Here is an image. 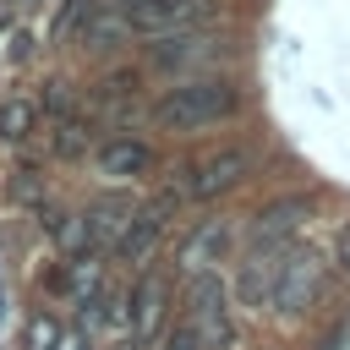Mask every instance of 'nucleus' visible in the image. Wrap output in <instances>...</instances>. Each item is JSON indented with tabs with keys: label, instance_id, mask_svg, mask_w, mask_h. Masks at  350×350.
<instances>
[{
	"label": "nucleus",
	"instance_id": "8",
	"mask_svg": "<svg viewBox=\"0 0 350 350\" xmlns=\"http://www.w3.org/2000/svg\"><path fill=\"white\" fill-rule=\"evenodd\" d=\"M175 202H180V191H159L153 202H142V208H137V219H131L126 241L115 246V257H120L126 268H142V262L153 257V246H159V235H164V224H170Z\"/></svg>",
	"mask_w": 350,
	"mask_h": 350
},
{
	"label": "nucleus",
	"instance_id": "22",
	"mask_svg": "<svg viewBox=\"0 0 350 350\" xmlns=\"http://www.w3.org/2000/svg\"><path fill=\"white\" fill-rule=\"evenodd\" d=\"M317 350H350V317H339L328 334H323V345Z\"/></svg>",
	"mask_w": 350,
	"mask_h": 350
},
{
	"label": "nucleus",
	"instance_id": "5",
	"mask_svg": "<svg viewBox=\"0 0 350 350\" xmlns=\"http://www.w3.org/2000/svg\"><path fill=\"white\" fill-rule=\"evenodd\" d=\"M323 273H328V262H323V252H317V246H290V252H284V268H279L273 312H284V317H301V312L317 301V290H323Z\"/></svg>",
	"mask_w": 350,
	"mask_h": 350
},
{
	"label": "nucleus",
	"instance_id": "12",
	"mask_svg": "<svg viewBox=\"0 0 350 350\" xmlns=\"http://www.w3.org/2000/svg\"><path fill=\"white\" fill-rule=\"evenodd\" d=\"M93 164H98V175H109V180H137V175L153 170V148H148L142 137H104V142L93 148Z\"/></svg>",
	"mask_w": 350,
	"mask_h": 350
},
{
	"label": "nucleus",
	"instance_id": "1",
	"mask_svg": "<svg viewBox=\"0 0 350 350\" xmlns=\"http://www.w3.org/2000/svg\"><path fill=\"white\" fill-rule=\"evenodd\" d=\"M241 82L230 77H180L175 88H164L153 98V120L164 131H208L241 115Z\"/></svg>",
	"mask_w": 350,
	"mask_h": 350
},
{
	"label": "nucleus",
	"instance_id": "13",
	"mask_svg": "<svg viewBox=\"0 0 350 350\" xmlns=\"http://www.w3.org/2000/svg\"><path fill=\"white\" fill-rule=\"evenodd\" d=\"M131 219H137V208H131L126 197H98V202L88 208V224H93V241H98V252H104V246L115 252V246L126 241Z\"/></svg>",
	"mask_w": 350,
	"mask_h": 350
},
{
	"label": "nucleus",
	"instance_id": "23",
	"mask_svg": "<svg viewBox=\"0 0 350 350\" xmlns=\"http://www.w3.org/2000/svg\"><path fill=\"white\" fill-rule=\"evenodd\" d=\"M334 262H339V273L350 279V224H339V235H334Z\"/></svg>",
	"mask_w": 350,
	"mask_h": 350
},
{
	"label": "nucleus",
	"instance_id": "11",
	"mask_svg": "<svg viewBox=\"0 0 350 350\" xmlns=\"http://www.w3.org/2000/svg\"><path fill=\"white\" fill-rule=\"evenodd\" d=\"M306 213H312V197H279V202L257 208L252 224H246V246H284L301 230Z\"/></svg>",
	"mask_w": 350,
	"mask_h": 350
},
{
	"label": "nucleus",
	"instance_id": "7",
	"mask_svg": "<svg viewBox=\"0 0 350 350\" xmlns=\"http://www.w3.org/2000/svg\"><path fill=\"white\" fill-rule=\"evenodd\" d=\"M290 246H246L241 268H235V301L241 306H268L273 312V290H279V268H284Z\"/></svg>",
	"mask_w": 350,
	"mask_h": 350
},
{
	"label": "nucleus",
	"instance_id": "24",
	"mask_svg": "<svg viewBox=\"0 0 350 350\" xmlns=\"http://www.w3.org/2000/svg\"><path fill=\"white\" fill-rule=\"evenodd\" d=\"M60 350H88V339H82V334H66V339H60Z\"/></svg>",
	"mask_w": 350,
	"mask_h": 350
},
{
	"label": "nucleus",
	"instance_id": "10",
	"mask_svg": "<svg viewBox=\"0 0 350 350\" xmlns=\"http://www.w3.org/2000/svg\"><path fill=\"white\" fill-rule=\"evenodd\" d=\"M224 252H230V219H197V230H186V241L175 246V268L197 279V273H213Z\"/></svg>",
	"mask_w": 350,
	"mask_h": 350
},
{
	"label": "nucleus",
	"instance_id": "4",
	"mask_svg": "<svg viewBox=\"0 0 350 350\" xmlns=\"http://www.w3.org/2000/svg\"><path fill=\"white\" fill-rule=\"evenodd\" d=\"M246 175H252V153L246 148H213V153H202V159H191L180 170V197L186 202H213V197L235 191Z\"/></svg>",
	"mask_w": 350,
	"mask_h": 350
},
{
	"label": "nucleus",
	"instance_id": "21",
	"mask_svg": "<svg viewBox=\"0 0 350 350\" xmlns=\"http://www.w3.org/2000/svg\"><path fill=\"white\" fill-rule=\"evenodd\" d=\"M164 350H208V345H202V334H197L191 323H180V328L164 334Z\"/></svg>",
	"mask_w": 350,
	"mask_h": 350
},
{
	"label": "nucleus",
	"instance_id": "6",
	"mask_svg": "<svg viewBox=\"0 0 350 350\" xmlns=\"http://www.w3.org/2000/svg\"><path fill=\"white\" fill-rule=\"evenodd\" d=\"M120 16L142 38H170V33H191L197 22H208V0H137V5H120Z\"/></svg>",
	"mask_w": 350,
	"mask_h": 350
},
{
	"label": "nucleus",
	"instance_id": "19",
	"mask_svg": "<svg viewBox=\"0 0 350 350\" xmlns=\"http://www.w3.org/2000/svg\"><path fill=\"white\" fill-rule=\"evenodd\" d=\"M60 339H66V328H60V317H49V312H38V317L27 323V350H60Z\"/></svg>",
	"mask_w": 350,
	"mask_h": 350
},
{
	"label": "nucleus",
	"instance_id": "2",
	"mask_svg": "<svg viewBox=\"0 0 350 350\" xmlns=\"http://www.w3.org/2000/svg\"><path fill=\"white\" fill-rule=\"evenodd\" d=\"M230 60V38L224 33H208V27H191V33H170V38H153L148 44V66L153 71H197V77H219L213 66Z\"/></svg>",
	"mask_w": 350,
	"mask_h": 350
},
{
	"label": "nucleus",
	"instance_id": "20",
	"mask_svg": "<svg viewBox=\"0 0 350 350\" xmlns=\"http://www.w3.org/2000/svg\"><path fill=\"white\" fill-rule=\"evenodd\" d=\"M11 197H16V202H38V208H44V180H38V170H16Z\"/></svg>",
	"mask_w": 350,
	"mask_h": 350
},
{
	"label": "nucleus",
	"instance_id": "9",
	"mask_svg": "<svg viewBox=\"0 0 350 350\" xmlns=\"http://www.w3.org/2000/svg\"><path fill=\"white\" fill-rule=\"evenodd\" d=\"M126 312H131V339L148 345L164 334V317H170V279L164 273H137L131 295H126Z\"/></svg>",
	"mask_w": 350,
	"mask_h": 350
},
{
	"label": "nucleus",
	"instance_id": "18",
	"mask_svg": "<svg viewBox=\"0 0 350 350\" xmlns=\"http://www.w3.org/2000/svg\"><path fill=\"white\" fill-rule=\"evenodd\" d=\"M131 98H137V77H131V71H115V77H104V82H98V104L126 109Z\"/></svg>",
	"mask_w": 350,
	"mask_h": 350
},
{
	"label": "nucleus",
	"instance_id": "16",
	"mask_svg": "<svg viewBox=\"0 0 350 350\" xmlns=\"http://www.w3.org/2000/svg\"><path fill=\"white\" fill-rule=\"evenodd\" d=\"M49 142H55V153H60V159H82V153H88V142H93V126H88L82 115H77V120H55Z\"/></svg>",
	"mask_w": 350,
	"mask_h": 350
},
{
	"label": "nucleus",
	"instance_id": "14",
	"mask_svg": "<svg viewBox=\"0 0 350 350\" xmlns=\"http://www.w3.org/2000/svg\"><path fill=\"white\" fill-rule=\"evenodd\" d=\"M77 306H88V301H98L104 295V257L98 252H88V257H71L66 268H60V279H55Z\"/></svg>",
	"mask_w": 350,
	"mask_h": 350
},
{
	"label": "nucleus",
	"instance_id": "15",
	"mask_svg": "<svg viewBox=\"0 0 350 350\" xmlns=\"http://www.w3.org/2000/svg\"><path fill=\"white\" fill-rule=\"evenodd\" d=\"M38 126V104L33 98H0V142H27Z\"/></svg>",
	"mask_w": 350,
	"mask_h": 350
},
{
	"label": "nucleus",
	"instance_id": "25",
	"mask_svg": "<svg viewBox=\"0 0 350 350\" xmlns=\"http://www.w3.org/2000/svg\"><path fill=\"white\" fill-rule=\"evenodd\" d=\"M115 350H137V339H120V345H115Z\"/></svg>",
	"mask_w": 350,
	"mask_h": 350
},
{
	"label": "nucleus",
	"instance_id": "17",
	"mask_svg": "<svg viewBox=\"0 0 350 350\" xmlns=\"http://www.w3.org/2000/svg\"><path fill=\"white\" fill-rule=\"evenodd\" d=\"M44 115L49 120H77V93H71V82H44Z\"/></svg>",
	"mask_w": 350,
	"mask_h": 350
},
{
	"label": "nucleus",
	"instance_id": "3",
	"mask_svg": "<svg viewBox=\"0 0 350 350\" xmlns=\"http://www.w3.org/2000/svg\"><path fill=\"white\" fill-rule=\"evenodd\" d=\"M230 284L219 273H197L191 290H186V323L202 334L208 350H230L235 345V317H230Z\"/></svg>",
	"mask_w": 350,
	"mask_h": 350
}]
</instances>
